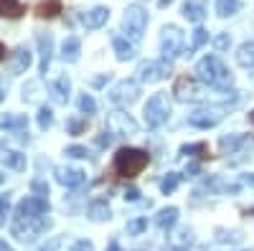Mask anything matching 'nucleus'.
<instances>
[{
	"mask_svg": "<svg viewBox=\"0 0 254 251\" xmlns=\"http://www.w3.org/2000/svg\"><path fill=\"white\" fill-rule=\"evenodd\" d=\"M147 162H150V155L145 150H137V148H120L115 160H112V170L120 175V178H137Z\"/></svg>",
	"mask_w": 254,
	"mask_h": 251,
	"instance_id": "obj_1",
	"label": "nucleus"
},
{
	"mask_svg": "<svg viewBox=\"0 0 254 251\" xmlns=\"http://www.w3.org/2000/svg\"><path fill=\"white\" fill-rule=\"evenodd\" d=\"M196 76L203 84H208L214 89H221V92H226L234 84V79H231V74L226 71V66L221 64L219 56H203L196 64Z\"/></svg>",
	"mask_w": 254,
	"mask_h": 251,
	"instance_id": "obj_2",
	"label": "nucleus"
},
{
	"mask_svg": "<svg viewBox=\"0 0 254 251\" xmlns=\"http://www.w3.org/2000/svg\"><path fill=\"white\" fill-rule=\"evenodd\" d=\"M142 114H145V124H147V127H153V130L163 127V124L168 122V117H171V99H168V94L165 92L153 94L150 99H147Z\"/></svg>",
	"mask_w": 254,
	"mask_h": 251,
	"instance_id": "obj_3",
	"label": "nucleus"
},
{
	"mask_svg": "<svg viewBox=\"0 0 254 251\" xmlns=\"http://www.w3.org/2000/svg\"><path fill=\"white\" fill-rule=\"evenodd\" d=\"M145 26H147V13L140 8V5H130L122 15V28L127 33L130 41H140L142 33H145Z\"/></svg>",
	"mask_w": 254,
	"mask_h": 251,
	"instance_id": "obj_4",
	"label": "nucleus"
},
{
	"mask_svg": "<svg viewBox=\"0 0 254 251\" xmlns=\"http://www.w3.org/2000/svg\"><path fill=\"white\" fill-rule=\"evenodd\" d=\"M160 51H163V58L165 61H171V58H176V56L183 53V31L178 26H165L163 28Z\"/></svg>",
	"mask_w": 254,
	"mask_h": 251,
	"instance_id": "obj_5",
	"label": "nucleus"
},
{
	"mask_svg": "<svg viewBox=\"0 0 254 251\" xmlns=\"http://www.w3.org/2000/svg\"><path fill=\"white\" fill-rule=\"evenodd\" d=\"M44 213H49V201L44 196H26L15 208V221H28Z\"/></svg>",
	"mask_w": 254,
	"mask_h": 251,
	"instance_id": "obj_6",
	"label": "nucleus"
},
{
	"mask_svg": "<svg viewBox=\"0 0 254 251\" xmlns=\"http://www.w3.org/2000/svg\"><path fill=\"white\" fill-rule=\"evenodd\" d=\"M168 74H171V61H145V64H140L137 69V79L142 84H158L163 81Z\"/></svg>",
	"mask_w": 254,
	"mask_h": 251,
	"instance_id": "obj_7",
	"label": "nucleus"
},
{
	"mask_svg": "<svg viewBox=\"0 0 254 251\" xmlns=\"http://www.w3.org/2000/svg\"><path fill=\"white\" fill-rule=\"evenodd\" d=\"M137 97H140V84L132 81V79L120 81L117 87L110 92V101L112 104H120V107H130L132 101H137Z\"/></svg>",
	"mask_w": 254,
	"mask_h": 251,
	"instance_id": "obj_8",
	"label": "nucleus"
},
{
	"mask_svg": "<svg viewBox=\"0 0 254 251\" xmlns=\"http://www.w3.org/2000/svg\"><path fill=\"white\" fill-rule=\"evenodd\" d=\"M107 130L112 132V135H117V137H130V135H135L137 132V122L127 114V112H112L110 117H107Z\"/></svg>",
	"mask_w": 254,
	"mask_h": 251,
	"instance_id": "obj_9",
	"label": "nucleus"
},
{
	"mask_svg": "<svg viewBox=\"0 0 254 251\" xmlns=\"http://www.w3.org/2000/svg\"><path fill=\"white\" fill-rule=\"evenodd\" d=\"M173 94L181 101H198V99H203V92H201L198 81L193 76H178L176 87H173Z\"/></svg>",
	"mask_w": 254,
	"mask_h": 251,
	"instance_id": "obj_10",
	"label": "nucleus"
},
{
	"mask_svg": "<svg viewBox=\"0 0 254 251\" xmlns=\"http://www.w3.org/2000/svg\"><path fill=\"white\" fill-rule=\"evenodd\" d=\"M221 119H224V109L221 107H214V109L193 112V114L188 117V124H190V127H198V130H208V127H216Z\"/></svg>",
	"mask_w": 254,
	"mask_h": 251,
	"instance_id": "obj_11",
	"label": "nucleus"
},
{
	"mask_svg": "<svg viewBox=\"0 0 254 251\" xmlns=\"http://www.w3.org/2000/svg\"><path fill=\"white\" fill-rule=\"evenodd\" d=\"M56 180L66 188H81L87 180V173L79 167H56Z\"/></svg>",
	"mask_w": 254,
	"mask_h": 251,
	"instance_id": "obj_12",
	"label": "nucleus"
},
{
	"mask_svg": "<svg viewBox=\"0 0 254 251\" xmlns=\"http://www.w3.org/2000/svg\"><path fill=\"white\" fill-rule=\"evenodd\" d=\"M36 41H38V49H41V74H46L49 64H51V53H54V36L51 33H38Z\"/></svg>",
	"mask_w": 254,
	"mask_h": 251,
	"instance_id": "obj_13",
	"label": "nucleus"
},
{
	"mask_svg": "<svg viewBox=\"0 0 254 251\" xmlns=\"http://www.w3.org/2000/svg\"><path fill=\"white\" fill-rule=\"evenodd\" d=\"M110 20V8H104V5H99V8H94V10H89L87 15H84V26H87L89 31H97V28H102L104 23Z\"/></svg>",
	"mask_w": 254,
	"mask_h": 251,
	"instance_id": "obj_14",
	"label": "nucleus"
},
{
	"mask_svg": "<svg viewBox=\"0 0 254 251\" xmlns=\"http://www.w3.org/2000/svg\"><path fill=\"white\" fill-rule=\"evenodd\" d=\"M31 61H33V56H31V51L28 49H23L20 46L15 53H13V58H10V64H8V69L13 71V74H23L28 66H31Z\"/></svg>",
	"mask_w": 254,
	"mask_h": 251,
	"instance_id": "obj_15",
	"label": "nucleus"
},
{
	"mask_svg": "<svg viewBox=\"0 0 254 251\" xmlns=\"http://www.w3.org/2000/svg\"><path fill=\"white\" fill-rule=\"evenodd\" d=\"M69 89H71V81H69L66 76H59V79L51 84V97H54V101L66 104V101H69Z\"/></svg>",
	"mask_w": 254,
	"mask_h": 251,
	"instance_id": "obj_16",
	"label": "nucleus"
},
{
	"mask_svg": "<svg viewBox=\"0 0 254 251\" xmlns=\"http://www.w3.org/2000/svg\"><path fill=\"white\" fill-rule=\"evenodd\" d=\"M23 13H26V8H23L20 0H0V18L15 20V18H20Z\"/></svg>",
	"mask_w": 254,
	"mask_h": 251,
	"instance_id": "obj_17",
	"label": "nucleus"
},
{
	"mask_svg": "<svg viewBox=\"0 0 254 251\" xmlns=\"http://www.w3.org/2000/svg\"><path fill=\"white\" fill-rule=\"evenodd\" d=\"M0 127L3 130H26L28 127V117L26 114H5V117H0Z\"/></svg>",
	"mask_w": 254,
	"mask_h": 251,
	"instance_id": "obj_18",
	"label": "nucleus"
},
{
	"mask_svg": "<svg viewBox=\"0 0 254 251\" xmlns=\"http://www.w3.org/2000/svg\"><path fill=\"white\" fill-rule=\"evenodd\" d=\"M89 218H92V221H97V223L110 221V218H112V211H110L107 201H94V203L89 205Z\"/></svg>",
	"mask_w": 254,
	"mask_h": 251,
	"instance_id": "obj_19",
	"label": "nucleus"
},
{
	"mask_svg": "<svg viewBox=\"0 0 254 251\" xmlns=\"http://www.w3.org/2000/svg\"><path fill=\"white\" fill-rule=\"evenodd\" d=\"M79 51H81V41L76 36H69L66 41H64V46H61L64 61H76L79 58Z\"/></svg>",
	"mask_w": 254,
	"mask_h": 251,
	"instance_id": "obj_20",
	"label": "nucleus"
},
{
	"mask_svg": "<svg viewBox=\"0 0 254 251\" xmlns=\"http://www.w3.org/2000/svg\"><path fill=\"white\" fill-rule=\"evenodd\" d=\"M176 221H178V208H173V205L171 208H163V211L155 216V226L163 228V231H168V228H171Z\"/></svg>",
	"mask_w": 254,
	"mask_h": 251,
	"instance_id": "obj_21",
	"label": "nucleus"
},
{
	"mask_svg": "<svg viewBox=\"0 0 254 251\" xmlns=\"http://www.w3.org/2000/svg\"><path fill=\"white\" fill-rule=\"evenodd\" d=\"M3 165L10 170H26V155H20L15 150H5L3 152Z\"/></svg>",
	"mask_w": 254,
	"mask_h": 251,
	"instance_id": "obj_22",
	"label": "nucleus"
},
{
	"mask_svg": "<svg viewBox=\"0 0 254 251\" xmlns=\"http://www.w3.org/2000/svg\"><path fill=\"white\" fill-rule=\"evenodd\" d=\"M59 13H61V3H59V0H44V3H38V8H36L38 18H56Z\"/></svg>",
	"mask_w": 254,
	"mask_h": 251,
	"instance_id": "obj_23",
	"label": "nucleus"
},
{
	"mask_svg": "<svg viewBox=\"0 0 254 251\" xmlns=\"http://www.w3.org/2000/svg\"><path fill=\"white\" fill-rule=\"evenodd\" d=\"M237 64L244 66V69H252L254 66V44H242L239 51H237Z\"/></svg>",
	"mask_w": 254,
	"mask_h": 251,
	"instance_id": "obj_24",
	"label": "nucleus"
},
{
	"mask_svg": "<svg viewBox=\"0 0 254 251\" xmlns=\"http://www.w3.org/2000/svg\"><path fill=\"white\" fill-rule=\"evenodd\" d=\"M112 46H115V53H117L120 61H130V58L135 56L132 44H130V41H125V38H115V41H112Z\"/></svg>",
	"mask_w": 254,
	"mask_h": 251,
	"instance_id": "obj_25",
	"label": "nucleus"
},
{
	"mask_svg": "<svg viewBox=\"0 0 254 251\" xmlns=\"http://www.w3.org/2000/svg\"><path fill=\"white\" fill-rule=\"evenodd\" d=\"M183 15L190 20V23H203L206 10H203V5H198V3H186V5H183Z\"/></svg>",
	"mask_w": 254,
	"mask_h": 251,
	"instance_id": "obj_26",
	"label": "nucleus"
},
{
	"mask_svg": "<svg viewBox=\"0 0 254 251\" xmlns=\"http://www.w3.org/2000/svg\"><path fill=\"white\" fill-rule=\"evenodd\" d=\"M181 155H193V157H198V160H206V157H208V145H206V142L183 145V148H181Z\"/></svg>",
	"mask_w": 254,
	"mask_h": 251,
	"instance_id": "obj_27",
	"label": "nucleus"
},
{
	"mask_svg": "<svg viewBox=\"0 0 254 251\" xmlns=\"http://www.w3.org/2000/svg\"><path fill=\"white\" fill-rule=\"evenodd\" d=\"M244 142H247V137H244V135H229V137H221L219 148H221L224 152H226V150H229V152H234L237 148H242Z\"/></svg>",
	"mask_w": 254,
	"mask_h": 251,
	"instance_id": "obj_28",
	"label": "nucleus"
},
{
	"mask_svg": "<svg viewBox=\"0 0 254 251\" xmlns=\"http://www.w3.org/2000/svg\"><path fill=\"white\" fill-rule=\"evenodd\" d=\"M237 10H239V0H216V13H219L221 18L234 15Z\"/></svg>",
	"mask_w": 254,
	"mask_h": 251,
	"instance_id": "obj_29",
	"label": "nucleus"
},
{
	"mask_svg": "<svg viewBox=\"0 0 254 251\" xmlns=\"http://www.w3.org/2000/svg\"><path fill=\"white\" fill-rule=\"evenodd\" d=\"M181 178H183L181 173H168V175H165V180L160 183V191H163L165 196H168V193H173L176 188H178V183H181Z\"/></svg>",
	"mask_w": 254,
	"mask_h": 251,
	"instance_id": "obj_30",
	"label": "nucleus"
},
{
	"mask_svg": "<svg viewBox=\"0 0 254 251\" xmlns=\"http://www.w3.org/2000/svg\"><path fill=\"white\" fill-rule=\"evenodd\" d=\"M206 41H208V33H206L203 28H196V31H193V44H190V49H188V56L196 53V51L206 44Z\"/></svg>",
	"mask_w": 254,
	"mask_h": 251,
	"instance_id": "obj_31",
	"label": "nucleus"
},
{
	"mask_svg": "<svg viewBox=\"0 0 254 251\" xmlns=\"http://www.w3.org/2000/svg\"><path fill=\"white\" fill-rule=\"evenodd\" d=\"M51 124H54V112H51L49 107H41V109H38V127H41V130H49Z\"/></svg>",
	"mask_w": 254,
	"mask_h": 251,
	"instance_id": "obj_32",
	"label": "nucleus"
},
{
	"mask_svg": "<svg viewBox=\"0 0 254 251\" xmlns=\"http://www.w3.org/2000/svg\"><path fill=\"white\" fill-rule=\"evenodd\" d=\"M79 109H81L84 114H94V112H97V101H94L89 94H81V97H79Z\"/></svg>",
	"mask_w": 254,
	"mask_h": 251,
	"instance_id": "obj_33",
	"label": "nucleus"
},
{
	"mask_svg": "<svg viewBox=\"0 0 254 251\" xmlns=\"http://www.w3.org/2000/svg\"><path fill=\"white\" fill-rule=\"evenodd\" d=\"M145 228H147V221L145 218H135V221L127 223V236H140Z\"/></svg>",
	"mask_w": 254,
	"mask_h": 251,
	"instance_id": "obj_34",
	"label": "nucleus"
},
{
	"mask_svg": "<svg viewBox=\"0 0 254 251\" xmlns=\"http://www.w3.org/2000/svg\"><path fill=\"white\" fill-rule=\"evenodd\" d=\"M84 130H87V119H71L69 122V132L71 135H81Z\"/></svg>",
	"mask_w": 254,
	"mask_h": 251,
	"instance_id": "obj_35",
	"label": "nucleus"
},
{
	"mask_svg": "<svg viewBox=\"0 0 254 251\" xmlns=\"http://www.w3.org/2000/svg\"><path fill=\"white\" fill-rule=\"evenodd\" d=\"M229 44H231L229 33H219V36L214 38V46H216V51H224V49H229Z\"/></svg>",
	"mask_w": 254,
	"mask_h": 251,
	"instance_id": "obj_36",
	"label": "nucleus"
},
{
	"mask_svg": "<svg viewBox=\"0 0 254 251\" xmlns=\"http://www.w3.org/2000/svg\"><path fill=\"white\" fill-rule=\"evenodd\" d=\"M66 155L69 157H87V148H79V145H71V148H66Z\"/></svg>",
	"mask_w": 254,
	"mask_h": 251,
	"instance_id": "obj_37",
	"label": "nucleus"
},
{
	"mask_svg": "<svg viewBox=\"0 0 254 251\" xmlns=\"http://www.w3.org/2000/svg\"><path fill=\"white\" fill-rule=\"evenodd\" d=\"M8 211H10V201H8V196H0V223L5 221Z\"/></svg>",
	"mask_w": 254,
	"mask_h": 251,
	"instance_id": "obj_38",
	"label": "nucleus"
},
{
	"mask_svg": "<svg viewBox=\"0 0 254 251\" xmlns=\"http://www.w3.org/2000/svg\"><path fill=\"white\" fill-rule=\"evenodd\" d=\"M97 145H99V148H107V145L112 142V132L107 130V132H102V135H97V140H94Z\"/></svg>",
	"mask_w": 254,
	"mask_h": 251,
	"instance_id": "obj_39",
	"label": "nucleus"
},
{
	"mask_svg": "<svg viewBox=\"0 0 254 251\" xmlns=\"http://www.w3.org/2000/svg\"><path fill=\"white\" fill-rule=\"evenodd\" d=\"M33 191H36L38 196H44V198H46V196H49V185H46L44 180H33Z\"/></svg>",
	"mask_w": 254,
	"mask_h": 251,
	"instance_id": "obj_40",
	"label": "nucleus"
},
{
	"mask_svg": "<svg viewBox=\"0 0 254 251\" xmlns=\"http://www.w3.org/2000/svg\"><path fill=\"white\" fill-rule=\"evenodd\" d=\"M71 251H94V246H92V241H76L74 246H71Z\"/></svg>",
	"mask_w": 254,
	"mask_h": 251,
	"instance_id": "obj_41",
	"label": "nucleus"
},
{
	"mask_svg": "<svg viewBox=\"0 0 254 251\" xmlns=\"http://www.w3.org/2000/svg\"><path fill=\"white\" fill-rule=\"evenodd\" d=\"M198 170H201V165H198V162H190V165L186 167V175H196Z\"/></svg>",
	"mask_w": 254,
	"mask_h": 251,
	"instance_id": "obj_42",
	"label": "nucleus"
},
{
	"mask_svg": "<svg viewBox=\"0 0 254 251\" xmlns=\"http://www.w3.org/2000/svg\"><path fill=\"white\" fill-rule=\"evenodd\" d=\"M137 196H140V193H137V188H130V191L125 193V201H137Z\"/></svg>",
	"mask_w": 254,
	"mask_h": 251,
	"instance_id": "obj_43",
	"label": "nucleus"
},
{
	"mask_svg": "<svg viewBox=\"0 0 254 251\" xmlns=\"http://www.w3.org/2000/svg\"><path fill=\"white\" fill-rule=\"evenodd\" d=\"M107 251H120V244H117V241H112V244L107 246Z\"/></svg>",
	"mask_w": 254,
	"mask_h": 251,
	"instance_id": "obj_44",
	"label": "nucleus"
},
{
	"mask_svg": "<svg viewBox=\"0 0 254 251\" xmlns=\"http://www.w3.org/2000/svg\"><path fill=\"white\" fill-rule=\"evenodd\" d=\"M92 84H94V87H102V84H104V76H97Z\"/></svg>",
	"mask_w": 254,
	"mask_h": 251,
	"instance_id": "obj_45",
	"label": "nucleus"
},
{
	"mask_svg": "<svg viewBox=\"0 0 254 251\" xmlns=\"http://www.w3.org/2000/svg\"><path fill=\"white\" fill-rule=\"evenodd\" d=\"M5 53H8V51H5V46L0 44V61H5Z\"/></svg>",
	"mask_w": 254,
	"mask_h": 251,
	"instance_id": "obj_46",
	"label": "nucleus"
},
{
	"mask_svg": "<svg viewBox=\"0 0 254 251\" xmlns=\"http://www.w3.org/2000/svg\"><path fill=\"white\" fill-rule=\"evenodd\" d=\"M244 180H247V183H249V185H252V188H254V173H249V175H247V178H244Z\"/></svg>",
	"mask_w": 254,
	"mask_h": 251,
	"instance_id": "obj_47",
	"label": "nucleus"
},
{
	"mask_svg": "<svg viewBox=\"0 0 254 251\" xmlns=\"http://www.w3.org/2000/svg\"><path fill=\"white\" fill-rule=\"evenodd\" d=\"M171 3H173V0H158V5H160V8H165V5H171Z\"/></svg>",
	"mask_w": 254,
	"mask_h": 251,
	"instance_id": "obj_48",
	"label": "nucleus"
},
{
	"mask_svg": "<svg viewBox=\"0 0 254 251\" xmlns=\"http://www.w3.org/2000/svg\"><path fill=\"white\" fill-rule=\"evenodd\" d=\"M5 99V89H3V81H0V101Z\"/></svg>",
	"mask_w": 254,
	"mask_h": 251,
	"instance_id": "obj_49",
	"label": "nucleus"
},
{
	"mask_svg": "<svg viewBox=\"0 0 254 251\" xmlns=\"http://www.w3.org/2000/svg\"><path fill=\"white\" fill-rule=\"evenodd\" d=\"M168 251H186V249H168Z\"/></svg>",
	"mask_w": 254,
	"mask_h": 251,
	"instance_id": "obj_50",
	"label": "nucleus"
},
{
	"mask_svg": "<svg viewBox=\"0 0 254 251\" xmlns=\"http://www.w3.org/2000/svg\"><path fill=\"white\" fill-rule=\"evenodd\" d=\"M249 119H252V124H254V112H252V114H249Z\"/></svg>",
	"mask_w": 254,
	"mask_h": 251,
	"instance_id": "obj_51",
	"label": "nucleus"
},
{
	"mask_svg": "<svg viewBox=\"0 0 254 251\" xmlns=\"http://www.w3.org/2000/svg\"><path fill=\"white\" fill-rule=\"evenodd\" d=\"M3 180H5V175H3V173H0V183H3Z\"/></svg>",
	"mask_w": 254,
	"mask_h": 251,
	"instance_id": "obj_52",
	"label": "nucleus"
}]
</instances>
